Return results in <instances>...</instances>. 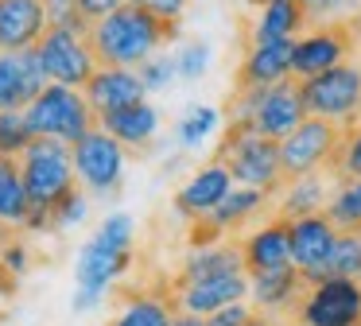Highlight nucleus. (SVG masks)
<instances>
[{"instance_id":"38","label":"nucleus","mask_w":361,"mask_h":326,"mask_svg":"<svg viewBox=\"0 0 361 326\" xmlns=\"http://www.w3.org/2000/svg\"><path fill=\"white\" fill-rule=\"evenodd\" d=\"M27 264H32V253H27V245L20 237H12L8 245H0V268L8 272L12 279H20L27 272Z\"/></svg>"},{"instance_id":"8","label":"nucleus","mask_w":361,"mask_h":326,"mask_svg":"<svg viewBox=\"0 0 361 326\" xmlns=\"http://www.w3.org/2000/svg\"><path fill=\"white\" fill-rule=\"evenodd\" d=\"M357 43H361V16H353V20H338V23H319V28L307 31L303 39H295V62H291V74H295L299 82L326 74V70L350 62V54H353Z\"/></svg>"},{"instance_id":"17","label":"nucleus","mask_w":361,"mask_h":326,"mask_svg":"<svg viewBox=\"0 0 361 326\" xmlns=\"http://www.w3.org/2000/svg\"><path fill=\"white\" fill-rule=\"evenodd\" d=\"M307 279L303 272L295 268V264H283V268H272V272H257V276H249V299L252 307L260 310V315H291V310L299 307V299H303L307 291Z\"/></svg>"},{"instance_id":"26","label":"nucleus","mask_w":361,"mask_h":326,"mask_svg":"<svg viewBox=\"0 0 361 326\" xmlns=\"http://www.w3.org/2000/svg\"><path fill=\"white\" fill-rule=\"evenodd\" d=\"M175 299H171V284L167 291H136L125 299L121 315L109 326H171L175 322Z\"/></svg>"},{"instance_id":"13","label":"nucleus","mask_w":361,"mask_h":326,"mask_svg":"<svg viewBox=\"0 0 361 326\" xmlns=\"http://www.w3.org/2000/svg\"><path fill=\"white\" fill-rule=\"evenodd\" d=\"M288 237H291V264L303 272L307 284L326 279V264L330 253L338 245V229L326 214H311V217H295L288 222Z\"/></svg>"},{"instance_id":"1","label":"nucleus","mask_w":361,"mask_h":326,"mask_svg":"<svg viewBox=\"0 0 361 326\" xmlns=\"http://www.w3.org/2000/svg\"><path fill=\"white\" fill-rule=\"evenodd\" d=\"M175 39H179V23L159 20V16L128 4V0L121 8H113L109 16L90 23V47H94L97 66L136 70L152 54H159V47L175 43Z\"/></svg>"},{"instance_id":"45","label":"nucleus","mask_w":361,"mask_h":326,"mask_svg":"<svg viewBox=\"0 0 361 326\" xmlns=\"http://www.w3.org/2000/svg\"><path fill=\"white\" fill-rule=\"evenodd\" d=\"M12 287H16V279H12V276H8V272L0 268V295H8V291H12Z\"/></svg>"},{"instance_id":"27","label":"nucleus","mask_w":361,"mask_h":326,"mask_svg":"<svg viewBox=\"0 0 361 326\" xmlns=\"http://www.w3.org/2000/svg\"><path fill=\"white\" fill-rule=\"evenodd\" d=\"M268 198H272V194L257 191V186H233V191L226 194V202H221V206L210 214V222L218 225L221 233L245 229V225H249L252 217L264 214V202H268Z\"/></svg>"},{"instance_id":"18","label":"nucleus","mask_w":361,"mask_h":326,"mask_svg":"<svg viewBox=\"0 0 361 326\" xmlns=\"http://www.w3.org/2000/svg\"><path fill=\"white\" fill-rule=\"evenodd\" d=\"M233 175H229L226 163L210 159L202 171H195L190 175V183L183 186L179 194H175V214L187 217V222H198V217H210L214 210L226 202V194L233 191Z\"/></svg>"},{"instance_id":"14","label":"nucleus","mask_w":361,"mask_h":326,"mask_svg":"<svg viewBox=\"0 0 361 326\" xmlns=\"http://www.w3.org/2000/svg\"><path fill=\"white\" fill-rule=\"evenodd\" d=\"M47 85L39 54L32 51H0V113H24Z\"/></svg>"},{"instance_id":"42","label":"nucleus","mask_w":361,"mask_h":326,"mask_svg":"<svg viewBox=\"0 0 361 326\" xmlns=\"http://www.w3.org/2000/svg\"><path fill=\"white\" fill-rule=\"evenodd\" d=\"M102 299H105L102 291H82V287H78V291H74V299H71V307L74 310H94Z\"/></svg>"},{"instance_id":"34","label":"nucleus","mask_w":361,"mask_h":326,"mask_svg":"<svg viewBox=\"0 0 361 326\" xmlns=\"http://www.w3.org/2000/svg\"><path fill=\"white\" fill-rule=\"evenodd\" d=\"M206 66H210V47L198 43V39L175 51V74H179L183 82H198V78L206 74Z\"/></svg>"},{"instance_id":"28","label":"nucleus","mask_w":361,"mask_h":326,"mask_svg":"<svg viewBox=\"0 0 361 326\" xmlns=\"http://www.w3.org/2000/svg\"><path fill=\"white\" fill-rule=\"evenodd\" d=\"M27 210H32V198H27L24 175H20V159L0 155V222L8 229H24Z\"/></svg>"},{"instance_id":"25","label":"nucleus","mask_w":361,"mask_h":326,"mask_svg":"<svg viewBox=\"0 0 361 326\" xmlns=\"http://www.w3.org/2000/svg\"><path fill=\"white\" fill-rule=\"evenodd\" d=\"M307 28V4L303 0H268L252 20V43L264 39H295V31Z\"/></svg>"},{"instance_id":"35","label":"nucleus","mask_w":361,"mask_h":326,"mask_svg":"<svg viewBox=\"0 0 361 326\" xmlns=\"http://www.w3.org/2000/svg\"><path fill=\"white\" fill-rule=\"evenodd\" d=\"M43 8H47L51 28H71V31L90 35V20H86V12H82L78 0H43Z\"/></svg>"},{"instance_id":"30","label":"nucleus","mask_w":361,"mask_h":326,"mask_svg":"<svg viewBox=\"0 0 361 326\" xmlns=\"http://www.w3.org/2000/svg\"><path fill=\"white\" fill-rule=\"evenodd\" d=\"M214 128H218V109H210V105H190L187 113L179 116V124H175V136H179L183 147H198Z\"/></svg>"},{"instance_id":"46","label":"nucleus","mask_w":361,"mask_h":326,"mask_svg":"<svg viewBox=\"0 0 361 326\" xmlns=\"http://www.w3.org/2000/svg\"><path fill=\"white\" fill-rule=\"evenodd\" d=\"M252 4H257V8H264V4H268V0H252Z\"/></svg>"},{"instance_id":"23","label":"nucleus","mask_w":361,"mask_h":326,"mask_svg":"<svg viewBox=\"0 0 361 326\" xmlns=\"http://www.w3.org/2000/svg\"><path fill=\"white\" fill-rule=\"evenodd\" d=\"M233 272H245L241 245H237V241H221V245H210V248H190V256L179 264V272H175L171 287L202 284V279L233 276Z\"/></svg>"},{"instance_id":"43","label":"nucleus","mask_w":361,"mask_h":326,"mask_svg":"<svg viewBox=\"0 0 361 326\" xmlns=\"http://www.w3.org/2000/svg\"><path fill=\"white\" fill-rule=\"evenodd\" d=\"M171 326H206V318H195V315H175Z\"/></svg>"},{"instance_id":"39","label":"nucleus","mask_w":361,"mask_h":326,"mask_svg":"<svg viewBox=\"0 0 361 326\" xmlns=\"http://www.w3.org/2000/svg\"><path fill=\"white\" fill-rule=\"evenodd\" d=\"M257 315V307L252 303H229V307H221V310H214L210 318H206V326H245L249 318Z\"/></svg>"},{"instance_id":"19","label":"nucleus","mask_w":361,"mask_h":326,"mask_svg":"<svg viewBox=\"0 0 361 326\" xmlns=\"http://www.w3.org/2000/svg\"><path fill=\"white\" fill-rule=\"evenodd\" d=\"M47 28L43 0H0V51H32Z\"/></svg>"},{"instance_id":"29","label":"nucleus","mask_w":361,"mask_h":326,"mask_svg":"<svg viewBox=\"0 0 361 326\" xmlns=\"http://www.w3.org/2000/svg\"><path fill=\"white\" fill-rule=\"evenodd\" d=\"M334 186L338 191L330 194L322 214L334 222L338 233H361V179H342Z\"/></svg>"},{"instance_id":"24","label":"nucleus","mask_w":361,"mask_h":326,"mask_svg":"<svg viewBox=\"0 0 361 326\" xmlns=\"http://www.w3.org/2000/svg\"><path fill=\"white\" fill-rule=\"evenodd\" d=\"M330 183L334 179L326 171H314V175H299L291 183L280 186V202H276V217L283 222H295V217H311L322 214L330 202Z\"/></svg>"},{"instance_id":"3","label":"nucleus","mask_w":361,"mask_h":326,"mask_svg":"<svg viewBox=\"0 0 361 326\" xmlns=\"http://www.w3.org/2000/svg\"><path fill=\"white\" fill-rule=\"evenodd\" d=\"M133 241H136V222L128 214H109L97 233L82 245L74 260V279L82 291H109L128 268H133Z\"/></svg>"},{"instance_id":"2","label":"nucleus","mask_w":361,"mask_h":326,"mask_svg":"<svg viewBox=\"0 0 361 326\" xmlns=\"http://www.w3.org/2000/svg\"><path fill=\"white\" fill-rule=\"evenodd\" d=\"M20 175H24L27 198H32L24 233H47L51 229V210H55L71 191H78L71 144L35 136L32 144H27V152L20 155Z\"/></svg>"},{"instance_id":"48","label":"nucleus","mask_w":361,"mask_h":326,"mask_svg":"<svg viewBox=\"0 0 361 326\" xmlns=\"http://www.w3.org/2000/svg\"><path fill=\"white\" fill-rule=\"evenodd\" d=\"M357 326H361V322H357Z\"/></svg>"},{"instance_id":"4","label":"nucleus","mask_w":361,"mask_h":326,"mask_svg":"<svg viewBox=\"0 0 361 326\" xmlns=\"http://www.w3.org/2000/svg\"><path fill=\"white\" fill-rule=\"evenodd\" d=\"M307 101H303V82H283L264 85V90H249V93H233L229 105V124H245V128L260 132L268 140H283L288 132H295L307 121Z\"/></svg>"},{"instance_id":"10","label":"nucleus","mask_w":361,"mask_h":326,"mask_svg":"<svg viewBox=\"0 0 361 326\" xmlns=\"http://www.w3.org/2000/svg\"><path fill=\"white\" fill-rule=\"evenodd\" d=\"M39 66L47 74V82L55 85H71V90H86V82L97 74V59L90 35L71 28H47V35L35 43Z\"/></svg>"},{"instance_id":"41","label":"nucleus","mask_w":361,"mask_h":326,"mask_svg":"<svg viewBox=\"0 0 361 326\" xmlns=\"http://www.w3.org/2000/svg\"><path fill=\"white\" fill-rule=\"evenodd\" d=\"M82 4V12H86V20L94 23V20H102V16H109L113 8H121L125 0H78Z\"/></svg>"},{"instance_id":"40","label":"nucleus","mask_w":361,"mask_h":326,"mask_svg":"<svg viewBox=\"0 0 361 326\" xmlns=\"http://www.w3.org/2000/svg\"><path fill=\"white\" fill-rule=\"evenodd\" d=\"M128 4H136V8H144V12L159 16V20H171V23H179L183 12H187V0H128Z\"/></svg>"},{"instance_id":"31","label":"nucleus","mask_w":361,"mask_h":326,"mask_svg":"<svg viewBox=\"0 0 361 326\" xmlns=\"http://www.w3.org/2000/svg\"><path fill=\"white\" fill-rule=\"evenodd\" d=\"M330 179L342 183V179H361V121L342 128V147H338V159L330 167Z\"/></svg>"},{"instance_id":"22","label":"nucleus","mask_w":361,"mask_h":326,"mask_svg":"<svg viewBox=\"0 0 361 326\" xmlns=\"http://www.w3.org/2000/svg\"><path fill=\"white\" fill-rule=\"evenodd\" d=\"M97 128H105L117 144H125V152H144L159 132V109L148 101H136V105L97 116Z\"/></svg>"},{"instance_id":"32","label":"nucleus","mask_w":361,"mask_h":326,"mask_svg":"<svg viewBox=\"0 0 361 326\" xmlns=\"http://www.w3.org/2000/svg\"><path fill=\"white\" fill-rule=\"evenodd\" d=\"M326 276L361 279V233H338V245H334V253H330Z\"/></svg>"},{"instance_id":"37","label":"nucleus","mask_w":361,"mask_h":326,"mask_svg":"<svg viewBox=\"0 0 361 326\" xmlns=\"http://www.w3.org/2000/svg\"><path fill=\"white\" fill-rule=\"evenodd\" d=\"M86 210H90L86 194H82V191H71L55 210H51V229H71V225H78L82 217H86Z\"/></svg>"},{"instance_id":"12","label":"nucleus","mask_w":361,"mask_h":326,"mask_svg":"<svg viewBox=\"0 0 361 326\" xmlns=\"http://www.w3.org/2000/svg\"><path fill=\"white\" fill-rule=\"evenodd\" d=\"M71 155H74V175H78V183L90 194H113L121 186V179H125L128 152L105 128H94L78 144H71Z\"/></svg>"},{"instance_id":"7","label":"nucleus","mask_w":361,"mask_h":326,"mask_svg":"<svg viewBox=\"0 0 361 326\" xmlns=\"http://www.w3.org/2000/svg\"><path fill=\"white\" fill-rule=\"evenodd\" d=\"M338 147H342V124L322 121V116H307L295 132H288L280 140L283 183H291L299 175H314V171L330 175V167L338 159Z\"/></svg>"},{"instance_id":"16","label":"nucleus","mask_w":361,"mask_h":326,"mask_svg":"<svg viewBox=\"0 0 361 326\" xmlns=\"http://www.w3.org/2000/svg\"><path fill=\"white\" fill-rule=\"evenodd\" d=\"M171 299H175V310H179V315L210 318L214 310L229 307V303L249 299V272H233V276H218V279H202V284L171 287Z\"/></svg>"},{"instance_id":"47","label":"nucleus","mask_w":361,"mask_h":326,"mask_svg":"<svg viewBox=\"0 0 361 326\" xmlns=\"http://www.w3.org/2000/svg\"><path fill=\"white\" fill-rule=\"evenodd\" d=\"M303 4H311V0H303Z\"/></svg>"},{"instance_id":"20","label":"nucleus","mask_w":361,"mask_h":326,"mask_svg":"<svg viewBox=\"0 0 361 326\" xmlns=\"http://www.w3.org/2000/svg\"><path fill=\"white\" fill-rule=\"evenodd\" d=\"M86 101L97 116L113 113V109H125V105H136L144 101V82L136 70H125V66H97V74L86 82Z\"/></svg>"},{"instance_id":"9","label":"nucleus","mask_w":361,"mask_h":326,"mask_svg":"<svg viewBox=\"0 0 361 326\" xmlns=\"http://www.w3.org/2000/svg\"><path fill=\"white\" fill-rule=\"evenodd\" d=\"M303 101H307V113L311 116L334 121L342 128L357 124L361 121V66L342 62V66L326 70L319 78H307Z\"/></svg>"},{"instance_id":"44","label":"nucleus","mask_w":361,"mask_h":326,"mask_svg":"<svg viewBox=\"0 0 361 326\" xmlns=\"http://www.w3.org/2000/svg\"><path fill=\"white\" fill-rule=\"evenodd\" d=\"M245 326H280V322H276L272 315H260V310H257V315H252V318H249V322H245Z\"/></svg>"},{"instance_id":"33","label":"nucleus","mask_w":361,"mask_h":326,"mask_svg":"<svg viewBox=\"0 0 361 326\" xmlns=\"http://www.w3.org/2000/svg\"><path fill=\"white\" fill-rule=\"evenodd\" d=\"M32 128H27V116L24 113H0V155L8 159H20L32 144Z\"/></svg>"},{"instance_id":"21","label":"nucleus","mask_w":361,"mask_h":326,"mask_svg":"<svg viewBox=\"0 0 361 326\" xmlns=\"http://www.w3.org/2000/svg\"><path fill=\"white\" fill-rule=\"evenodd\" d=\"M237 245H241V260H245V272H249V276L291 264V237H288V222H283V217H272V222H264L260 229L245 233Z\"/></svg>"},{"instance_id":"11","label":"nucleus","mask_w":361,"mask_h":326,"mask_svg":"<svg viewBox=\"0 0 361 326\" xmlns=\"http://www.w3.org/2000/svg\"><path fill=\"white\" fill-rule=\"evenodd\" d=\"M295 326H357L361 322V279L326 276L311 284L291 310Z\"/></svg>"},{"instance_id":"36","label":"nucleus","mask_w":361,"mask_h":326,"mask_svg":"<svg viewBox=\"0 0 361 326\" xmlns=\"http://www.w3.org/2000/svg\"><path fill=\"white\" fill-rule=\"evenodd\" d=\"M136 74H140V82H144V90H167V85L175 82V54H152L148 62H140L136 66Z\"/></svg>"},{"instance_id":"6","label":"nucleus","mask_w":361,"mask_h":326,"mask_svg":"<svg viewBox=\"0 0 361 326\" xmlns=\"http://www.w3.org/2000/svg\"><path fill=\"white\" fill-rule=\"evenodd\" d=\"M24 116H27L32 136L63 140V144H78L86 132L97 128V113L90 109L86 93L71 90V85H55V82L43 85V93L24 109Z\"/></svg>"},{"instance_id":"15","label":"nucleus","mask_w":361,"mask_h":326,"mask_svg":"<svg viewBox=\"0 0 361 326\" xmlns=\"http://www.w3.org/2000/svg\"><path fill=\"white\" fill-rule=\"evenodd\" d=\"M291 62H295V39H264V43H252L245 51L241 70H237L233 93H249V90H264V85L283 82V78H291Z\"/></svg>"},{"instance_id":"5","label":"nucleus","mask_w":361,"mask_h":326,"mask_svg":"<svg viewBox=\"0 0 361 326\" xmlns=\"http://www.w3.org/2000/svg\"><path fill=\"white\" fill-rule=\"evenodd\" d=\"M214 159L226 163L237 186H257L264 194H280L283 171H280V140H268L245 124H229L221 136Z\"/></svg>"}]
</instances>
